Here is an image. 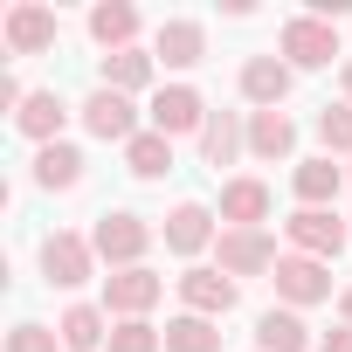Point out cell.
Listing matches in <instances>:
<instances>
[{
    "instance_id": "obj_11",
    "label": "cell",
    "mask_w": 352,
    "mask_h": 352,
    "mask_svg": "<svg viewBox=\"0 0 352 352\" xmlns=\"http://www.w3.org/2000/svg\"><path fill=\"white\" fill-rule=\"evenodd\" d=\"M63 35L56 8H42V0H14L8 14H0V42H8V56H49Z\"/></svg>"
},
{
    "instance_id": "obj_1",
    "label": "cell",
    "mask_w": 352,
    "mask_h": 352,
    "mask_svg": "<svg viewBox=\"0 0 352 352\" xmlns=\"http://www.w3.org/2000/svg\"><path fill=\"white\" fill-rule=\"evenodd\" d=\"M152 242H159V228H152L145 214H131V208H104V214L90 221V249H97V263H111V270H138V263L152 256Z\"/></svg>"
},
{
    "instance_id": "obj_4",
    "label": "cell",
    "mask_w": 352,
    "mask_h": 352,
    "mask_svg": "<svg viewBox=\"0 0 352 352\" xmlns=\"http://www.w3.org/2000/svg\"><path fill=\"white\" fill-rule=\"evenodd\" d=\"M173 290H180V311H194V318H228L235 304H242V283L228 276V270H214V263H187L180 276H173Z\"/></svg>"
},
{
    "instance_id": "obj_33",
    "label": "cell",
    "mask_w": 352,
    "mask_h": 352,
    "mask_svg": "<svg viewBox=\"0 0 352 352\" xmlns=\"http://www.w3.org/2000/svg\"><path fill=\"white\" fill-rule=\"evenodd\" d=\"M345 180H352V166H345Z\"/></svg>"
},
{
    "instance_id": "obj_17",
    "label": "cell",
    "mask_w": 352,
    "mask_h": 352,
    "mask_svg": "<svg viewBox=\"0 0 352 352\" xmlns=\"http://www.w3.org/2000/svg\"><path fill=\"white\" fill-rule=\"evenodd\" d=\"M194 152H201V166H235V159H249V111H214L208 124H201V138H194Z\"/></svg>"
},
{
    "instance_id": "obj_20",
    "label": "cell",
    "mask_w": 352,
    "mask_h": 352,
    "mask_svg": "<svg viewBox=\"0 0 352 352\" xmlns=\"http://www.w3.org/2000/svg\"><path fill=\"white\" fill-rule=\"evenodd\" d=\"M159 76V56L152 49H118V56H97V90H118V97H145Z\"/></svg>"
},
{
    "instance_id": "obj_3",
    "label": "cell",
    "mask_w": 352,
    "mask_h": 352,
    "mask_svg": "<svg viewBox=\"0 0 352 352\" xmlns=\"http://www.w3.org/2000/svg\"><path fill=\"white\" fill-rule=\"evenodd\" d=\"M214 118V104L194 90V83H159L152 104H145V124L159 138H201V124Z\"/></svg>"
},
{
    "instance_id": "obj_16",
    "label": "cell",
    "mask_w": 352,
    "mask_h": 352,
    "mask_svg": "<svg viewBox=\"0 0 352 352\" xmlns=\"http://www.w3.org/2000/svg\"><path fill=\"white\" fill-rule=\"evenodd\" d=\"M76 118V104L63 97V90H28V104L14 111V131L42 152V145H63V124Z\"/></svg>"
},
{
    "instance_id": "obj_32",
    "label": "cell",
    "mask_w": 352,
    "mask_h": 352,
    "mask_svg": "<svg viewBox=\"0 0 352 352\" xmlns=\"http://www.w3.org/2000/svg\"><path fill=\"white\" fill-rule=\"evenodd\" d=\"M338 90H345V104H352V56L338 63Z\"/></svg>"
},
{
    "instance_id": "obj_24",
    "label": "cell",
    "mask_w": 352,
    "mask_h": 352,
    "mask_svg": "<svg viewBox=\"0 0 352 352\" xmlns=\"http://www.w3.org/2000/svg\"><path fill=\"white\" fill-rule=\"evenodd\" d=\"M256 352H311V324H304V311L270 304V311L256 318Z\"/></svg>"
},
{
    "instance_id": "obj_22",
    "label": "cell",
    "mask_w": 352,
    "mask_h": 352,
    "mask_svg": "<svg viewBox=\"0 0 352 352\" xmlns=\"http://www.w3.org/2000/svg\"><path fill=\"white\" fill-rule=\"evenodd\" d=\"M338 187H345V166H338L331 152H318V159H297V166H290V194H297V208H331V201H338Z\"/></svg>"
},
{
    "instance_id": "obj_19",
    "label": "cell",
    "mask_w": 352,
    "mask_h": 352,
    "mask_svg": "<svg viewBox=\"0 0 352 352\" xmlns=\"http://www.w3.org/2000/svg\"><path fill=\"white\" fill-rule=\"evenodd\" d=\"M152 56H159V69H201L208 63V28L187 21V14H173V21H159Z\"/></svg>"
},
{
    "instance_id": "obj_30",
    "label": "cell",
    "mask_w": 352,
    "mask_h": 352,
    "mask_svg": "<svg viewBox=\"0 0 352 352\" xmlns=\"http://www.w3.org/2000/svg\"><path fill=\"white\" fill-rule=\"evenodd\" d=\"M318 352H352V324H331V331L318 338Z\"/></svg>"
},
{
    "instance_id": "obj_18",
    "label": "cell",
    "mask_w": 352,
    "mask_h": 352,
    "mask_svg": "<svg viewBox=\"0 0 352 352\" xmlns=\"http://www.w3.org/2000/svg\"><path fill=\"white\" fill-rule=\"evenodd\" d=\"M249 159L297 166V118L290 111H249Z\"/></svg>"
},
{
    "instance_id": "obj_26",
    "label": "cell",
    "mask_w": 352,
    "mask_h": 352,
    "mask_svg": "<svg viewBox=\"0 0 352 352\" xmlns=\"http://www.w3.org/2000/svg\"><path fill=\"white\" fill-rule=\"evenodd\" d=\"M166 352H221V324L214 318H194V311L166 318Z\"/></svg>"
},
{
    "instance_id": "obj_21",
    "label": "cell",
    "mask_w": 352,
    "mask_h": 352,
    "mask_svg": "<svg viewBox=\"0 0 352 352\" xmlns=\"http://www.w3.org/2000/svg\"><path fill=\"white\" fill-rule=\"evenodd\" d=\"M83 173H90V159H83V145H42L35 152V166H28V180L42 187V194H76L83 187Z\"/></svg>"
},
{
    "instance_id": "obj_14",
    "label": "cell",
    "mask_w": 352,
    "mask_h": 352,
    "mask_svg": "<svg viewBox=\"0 0 352 352\" xmlns=\"http://www.w3.org/2000/svg\"><path fill=\"white\" fill-rule=\"evenodd\" d=\"M290 83H297V69H290L283 56H249V63L235 69V90H242L249 111H283Z\"/></svg>"
},
{
    "instance_id": "obj_31",
    "label": "cell",
    "mask_w": 352,
    "mask_h": 352,
    "mask_svg": "<svg viewBox=\"0 0 352 352\" xmlns=\"http://www.w3.org/2000/svg\"><path fill=\"white\" fill-rule=\"evenodd\" d=\"M338 324H352V283H338Z\"/></svg>"
},
{
    "instance_id": "obj_7",
    "label": "cell",
    "mask_w": 352,
    "mask_h": 352,
    "mask_svg": "<svg viewBox=\"0 0 352 352\" xmlns=\"http://www.w3.org/2000/svg\"><path fill=\"white\" fill-rule=\"evenodd\" d=\"M276 263H283V249H276L270 228H221V242H214V270H228L235 283L276 276Z\"/></svg>"
},
{
    "instance_id": "obj_6",
    "label": "cell",
    "mask_w": 352,
    "mask_h": 352,
    "mask_svg": "<svg viewBox=\"0 0 352 352\" xmlns=\"http://www.w3.org/2000/svg\"><path fill=\"white\" fill-rule=\"evenodd\" d=\"M283 235H290L297 256H318V263H338V256L352 249V221H345L338 208H297V214L283 221Z\"/></svg>"
},
{
    "instance_id": "obj_5",
    "label": "cell",
    "mask_w": 352,
    "mask_h": 352,
    "mask_svg": "<svg viewBox=\"0 0 352 352\" xmlns=\"http://www.w3.org/2000/svg\"><path fill=\"white\" fill-rule=\"evenodd\" d=\"M276 56H283L290 69H331V63H345V56H338V28L318 21V14H290V21L276 28Z\"/></svg>"
},
{
    "instance_id": "obj_15",
    "label": "cell",
    "mask_w": 352,
    "mask_h": 352,
    "mask_svg": "<svg viewBox=\"0 0 352 352\" xmlns=\"http://www.w3.org/2000/svg\"><path fill=\"white\" fill-rule=\"evenodd\" d=\"M83 35L104 49V56H118V49H145L138 35H145V14L131 8V0H97V8L83 14Z\"/></svg>"
},
{
    "instance_id": "obj_29",
    "label": "cell",
    "mask_w": 352,
    "mask_h": 352,
    "mask_svg": "<svg viewBox=\"0 0 352 352\" xmlns=\"http://www.w3.org/2000/svg\"><path fill=\"white\" fill-rule=\"evenodd\" d=\"M8 352H63V331L42 324V318H21V324L8 331Z\"/></svg>"
},
{
    "instance_id": "obj_12",
    "label": "cell",
    "mask_w": 352,
    "mask_h": 352,
    "mask_svg": "<svg viewBox=\"0 0 352 352\" xmlns=\"http://www.w3.org/2000/svg\"><path fill=\"white\" fill-rule=\"evenodd\" d=\"M214 214H221V228H263L276 214V194H270V180H256V173H228Z\"/></svg>"
},
{
    "instance_id": "obj_25",
    "label": "cell",
    "mask_w": 352,
    "mask_h": 352,
    "mask_svg": "<svg viewBox=\"0 0 352 352\" xmlns=\"http://www.w3.org/2000/svg\"><path fill=\"white\" fill-rule=\"evenodd\" d=\"M124 173H131V180H166V173H173V138H159L152 124L124 145Z\"/></svg>"
},
{
    "instance_id": "obj_8",
    "label": "cell",
    "mask_w": 352,
    "mask_h": 352,
    "mask_svg": "<svg viewBox=\"0 0 352 352\" xmlns=\"http://www.w3.org/2000/svg\"><path fill=\"white\" fill-rule=\"evenodd\" d=\"M276 304H290V311H311V304H331L338 297V283H331V263H318V256H297V249H283V263H276Z\"/></svg>"
},
{
    "instance_id": "obj_28",
    "label": "cell",
    "mask_w": 352,
    "mask_h": 352,
    "mask_svg": "<svg viewBox=\"0 0 352 352\" xmlns=\"http://www.w3.org/2000/svg\"><path fill=\"white\" fill-rule=\"evenodd\" d=\"M318 145H324L331 159H352V104H345V97L318 111Z\"/></svg>"
},
{
    "instance_id": "obj_23",
    "label": "cell",
    "mask_w": 352,
    "mask_h": 352,
    "mask_svg": "<svg viewBox=\"0 0 352 352\" xmlns=\"http://www.w3.org/2000/svg\"><path fill=\"white\" fill-rule=\"evenodd\" d=\"M56 331H63V352H104L111 345V311L104 304H69L56 318Z\"/></svg>"
},
{
    "instance_id": "obj_10",
    "label": "cell",
    "mask_w": 352,
    "mask_h": 352,
    "mask_svg": "<svg viewBox=\"0 0 352 352\" xmlns=\"http://www.w3.org/2000/svg\"><path fill=\"white\" fill-rule=\"evenodd\" d=\"M159 242L173 249V256H187V263H201L214 242H221V214L208 208V201H180L166 221H159Z\"/></svg>"
},
{
    "instance_id": "obj_2",
    "label": "cell",
    "mask_w": 352,
    "mask_h": 352,
    "mask_svg": "<svg viewBox=\"0 0 352 352\" xmlns=\"http://www.w3.org/2000/svg\"><path fill=\"white\" fill-rule=\"evenodd\" d=\"M35 263H42V283H49V290H83V283L104 270V263H97V249H90V235H76V228L42 235Z\"/></svg>"
},
{
    "instance_id": "obj_9",
    "label": "cell",
    "mask_w": 352,
    "mask_h": 352,
    "mask_svg": "<svg viewBox=\"0 0 352 352\" xmlns=\"http://www.w3.org/2000/svg\"><path fill=\"white\" fill-rule=\"evenodd\" d=\"M76 124L90 131V138H104V145H131L145 124H138V97H118V90H90L83 104H76Z\"/></svg>"
},
{
    "instance_id": "obj_13",
    "label": "cell",
    "mask_w": 352,
    "mask_h": 352,
    "mask_svg": "<svg viewBox=\"0 0 352 352\" xmlns=\"http://www.w3.org/2000/svg\"><path fill=\"white\" fill-rule=\"evenodd\" d=\"M159 297H166V276H159L152 263H138V270H111V276H104V311H111V318H152Z\"/></svg>"
},
{
    "instance_id": "obj_27",
    "label": "cell",
    "mask_w": 352,
    "mask_h": 352,
    "mask_svg": "<svg viewBox=\"0 0 352 352\" xmlns=\"http://www.w3.org/2000/svg\"><path fill=\"white\" fill-rule=\"evenodd\" d=\"M104 352H166V324H152V318H111V345Z\"/></svg>"
}]
</instances>
